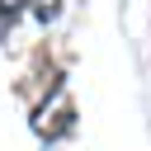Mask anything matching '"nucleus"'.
Returning <instances> with one entry per match:
<instances>
[{"label": "nucleus", "mask_w": 151, "mask_h": 151, "mask_svg": "<svg viewBox=\"0 0 151 151\" xmlns=\"http://www.w3.org/2000/svg\"><path fill=\"white\" fill-rule=\"evenodd\" d=\"M28 5H33V14H38V19H42V24H47V19H57V14H61V0H28Z\"/></svg>", "instance_id": "1"}]
</instances>
